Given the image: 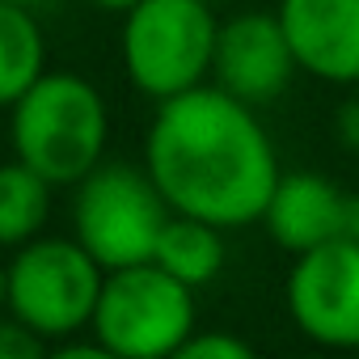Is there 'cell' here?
Masks as SVG:
<instances>
[{
  "label": "cell",
  "instance_id": "6da1fadb",
  "mask_svg": "<svg viewBox=\"0 0 359 359\" xmlns=\"http://www.w3.org/2000/svg\"><path fill=\"white\" fill-rule=\"evenodd\" d=\"M144 169L173 212L199 216L224 233L262 220L283 173L258 106L212 81L156 102L144 135Z\"/></svg>",
  "mask_w": 359,
  "mask_h": 359
},
{
  "label": "cell",
  "instance_id": "7a4b0ae2",
  "mask_svg": "<svg viewBox=\"0 0 359 359\" xmlns=\"http://www.w3.org/2000/svg\"><path fill=\"white\" fill-rule=\"evenodd\" d=\"M9 110L13 156L34 165L47 182L76 187L102 165L110 140V110L89 76L43 72Z\"/></svg>",
  "mask_w": 359,
  "mask_h": 359
},
{
  "label": "cell",
  "instance_id": "3957f363",
  "mask_svg": "<svg viewBox=\"0 0 359 359\" xmlns=\"http://www.w3.org/2000/svg\"><path fill=\"white\" fill-rule=\"evenodd\" d=\"M220 18L208 0H140L123 13L118 51L127 81L152 97H177L212 81Z\"/></svg>",
  "mask_w": 359,
  "mask_h": 359
},
{
  "label": "cell",
  "instance_id": "277c9868",
  "mask_svg": "<svg viewBox=\"0 0 359 359\" xmlns=\"http://www.w3.org/2000/svg\"><path fill=\"white\" fill-rule=\"evenodd\" d=\"M93 338L114 359H165L199 330L195 287L173 279L156 262L106 271L93 321Z\"/></svg>",
  "mask_w": 359,
  "mask_h": 359
},
{
  "label": "cell",
  "instance_id": "5b68a950",
  "mask_svg": "<svg viewBox=\"0 0 359 359\" xmlns=\"http://www.w3.org/2000/svg\"><path fill=\"white\" fill-rule=\"evenodd\" d=\"M173 208L156 191L144 165H97L76 182L72 199V237L106 266L152 262L156 237Z\"/></svg>",
  "mask_w": 359,
  "mask_h": 359
},
{
  "label": "cell",
  "instance_id": "8992f818",
  "mask_svg": "<svg viewBox=\"0 0 359 359\" xmlns=\"http://www.w3.org/2000/svg\"><path fill=\"white\" fill-rule=\"evenodd\" d=\"M9 271V313L47 342L89 330L106 266L76 237H34L18 245Z\"/></svg>",
  "mask_w": 359,
  "mask_h": 359
},
{
  "label": "cell",
  "instance_id": "52a82bcc",
  "mask_svg": "<svg viewBox=\"0 0 359 359\" xmlns=\"http://www.w3.org/2000/svg\"><path fill=\"white\" fill-rule=\"evenodd\" d=\"M283 304L321 351H359V241H325L292 258Z\"/></svg>",
  "mask_w": 359,
  "mask_h": 359
},
{
  "label": "cell",
  "instance_id": "ba28073f",
  "mask_svg": "<svg viewBox=\"0 0 359 359\" xmlns=\"http://www.w3.org/2000/svg\"><path fill=\"white\" fill-rule=\"evenodd\" d=\"M296 55L283 34L279 13L266 9H241L220 22L216 34V60H212V85L229 89L233 97L250 106H266L287 93L296 76Z\"/></svg>",
  "mask_w": 359,
  "mask_h": 359
},
{
  "label": "cell",
  "instance_id": "9c48e42d",
  "mask_svg": "<svg viewBox=\"0 0 359 359\" xmlns=\"http://www.w3.org/2000/svg\"><path fill=\"white\" fill-rule=\"evenodd\" d=\"M296 68L321 85H359V0H279Z\"/></svg>",
  "mask_w": 359,
  "mask_h": 359
},
{
  "label": "cell",
  "instance_id": "30bf717a",
  "mask_svg": "<svg viewBox=\"0 0 359 359\" xmlns=\"http://www.w3.org/2000/svg\"><path fill=\"white\" fill-rule=\"evenodd\" d=\"M346 203H351V191L338 187L330 173L292 169V173H279V182H275L258 224L266 229V237L283 254L296 258L304 250H317V245L342 237Z\"/></svg>",
  "mask_w": 359,
  "mask_h": 359
},
{
  "label": "cell",
  "instance_id": "8fae6325",
  "mask_svg": "<svg viewBox=\"0 0 359 359\" xmlns=\"http://www.w3.org/2000/svg\"><path fill=\"white\" fill-rule=\"evenodd\" d=\"M224 229L199 220V216H182V212H173L156 237V254L152 262L161 271H169L173 279H182L187 287H203L212 283L220 271H224Z\"/></svg>",
  "mask_w": 359,
  "mask_h": 359
},
{
  "label": "cell",
  "instance_id": "7c38bea8",
  "mask_svg": "<svg viewBox=\"0 0 359 359\" xmlns=\"http://www.w3.org/2000/svg\"><path fill=\"white\" fill-rule=\"evenodd\" d=\"M51 195L55 182H47L22 156L0 165V250H18L43 237L51 220Z\"/></svg>",
  "mask_w": 359,
  "mask_h": 359
},
{
  "label": "cell",
  "instance_id": "4fadbf2b",
  "mask_svg": "<svg viewBox=\"0 0 359 359\" xmlns=\"http://www.w3.org/2000/svg\"><path fill=\"white\" fill-rule=\"evenodd\" d=\"M47 43L39 22L30 18V5L0 0V106H13L47 68H43Z\"/></svg>",
  "mask_w": 359,
  "mask_h": 359
},
{
  "label": "cell",
  "instance_id": "5bb4252c",
  "mask_svg": "<svg viewBox=\"0 0 359 359\" xmlns=\"http://www.w3.org/2000/svg\"><path fill=\"white\" fill-rule=\"evenodd\" d=\"M177 355H182V359H250L254 346L245 338L229 334V330H195L182 342V351H177Z\"/></svg>",
  "mask_w": 359,
  "mask_h": 359
},
{
  "label": "cell",
  "instance_id": "9a60e30c",
  "mask_svg": "<svg viewBox=\"0 0 359 359\" xmlns=\"http://www.w3.org/2000/svg\"><path fill=\"white\" fill-rule=\"evenodd\" d=\"M51 351V342L39 334V330H30L22 317H5L0 313V359H39V355H47Z\"/></svg>",
  "mask_w": 359,
  "mask_h": 359
},
{
  "label": "cell",
  "instance_id": "2e32d148",
  "mask_svg": "<svg viewBox=\"0 0 359 359\" xmlns=\"http://www.w3.org/2000/svg\"><path fill=\"white\" fill-rule=\"evenodd\" d=\"M334 140L338 148L359 156V97H342L334 110Z\"/></svg>",
  "mask_w": 359,
  "mask_h": 359
},
{
  "label": "cell",
  "instance_id": "e0dca14e",
  "mask_svg": "<svg viewBox=\"0 0 359 359\" xmlns=\"http://www.w3.org/2000/svg\"><path fill=\"white\" fill-rule=\"evenodd\" d=\"M97 9H106V13H127V9H135L140 0H93Z\"/></svg>",
  "mask_w": 359,
  "mask_h": 359
},
{
  "label": "cell",
  "instance_id": "ac0fdd59",
  "mask_svg": "<svg viewBox=\"0 0 359 359\" xmlns=\"http://www.w3.org/2000/svg\"><path fill=\"white\" fill-rule=\"evenodd\" d=\"M0 313H9V271L0 266Z\"/></svg>",
  "mask_w": 359,
  "mask_h": 359
},
{
  "label": "cell",
  "instance_id": "d6986e66",
  "mask_svg": "<svg viewBox=\"0 0 359 359\" xmlns=\"http://www.w3.org/2000/svg\"><path fill=\"white\" fill-rule=\"evenodd\" d=\"M208 5H212V9H220V5H237V0H208Z\"/></svg>",
  "mask_w": 359,
  "mask_h": 359
},
{
  "label": "cell",
  "instance_id": "ffe728a7",
  "mask_svg": "<svg viewBox=\"0 0 359 359\" xmlns=\"http://www.w3.org/2000/svg\"><path fill=\"white\" fill-rule=\"evenodd\" d=\"M18 5H30V9H34V5H43V0H18Z\"/></svg>",
  "mask_w": 359,
  "mask_h": 359
}]
</instances>
